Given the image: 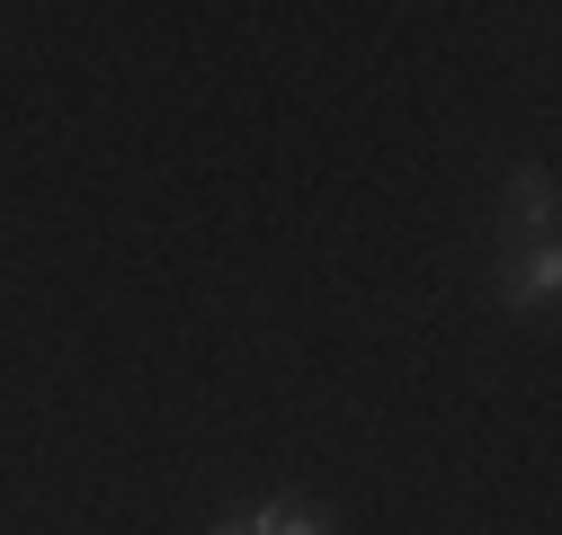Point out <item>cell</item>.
Returning <instances> with one entry per match:
<instances>
[{
    "mask_svg": "<svg viewBox=\"0 0 562 535\" xmlns=\"http://www.w3.org/2000/svg\"><path fill=\"white\" fill-rule=\"evenodd\" d=\"M241 535H330V526H322V509H313V500H259Z\"/></svg>",
    "mask_w": 562,
    "mask_h": 535,
    "instance_id": "1",
    "label": "cell"
},
{
    "mask_svg": "<svg viewBox=\"0 0 562 535\" xmlns=\"http://www.w3.org/2000/svg\"><path fill=\"white\" fill-rule=\"evenodd\" d=\"M553 295H562V259H553V241H544V250L518 268V277H509V304H527V312H536V304H553Z\"/></svg>",
    "mask_w": 562,
    "mask_h": 535,
    "instance_id": "2",
    "label": "cell"
},
{
    "mask_svg": "<svg viewBox=\"0 0 562 535\" xmlns=\"http://www.w3.org/2000/svg\"><path fill=\"white\" fill-rule=\"evenodd\" d=\"M509 206H518V224H527V232H553V179H544V170H527Z\"/></svg>",
    "mask_w": 562,
    "mask_h": 535,
    "instance_id": "3",
    "label": "cell"
},
{
    "mask_svg": "<svg viewBox=\"0 0 562 535\" xmlns=\"http://www.w3.org/2000/svg\"><path fill=\"white\" fill-rule=\"evenodd\" d=\"M215 535H241V526H215Z\"/></svg>",
    "mask_w": 562,
    "mask_h": 535,
    "instance_id": "4",
    "label": "cell"
}]
</instances>
